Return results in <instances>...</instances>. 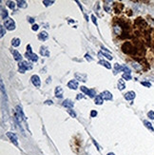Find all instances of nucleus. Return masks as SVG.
<instances>
[{"instance_id":"obj_1","label":"nucleus","mask_w":154,"mask_h":155,"mask_svg":"<svg viewBox=\"0 0 154 155\" xmlns=\"http://www.w3.org/2000/svg\"><path fill=\"white\" fill-rule=\"evenodd\" d=\"M32 65L31 63H28L26 61H21L19 63V72L21 73H25L27 70H32Z\"/></svg>"},{"instance_id":"obj_2","label":"nucleus","mask_w":154,"mask_h":155,"mask_svg":"<svg viewBox=\"0 0 154 155\" xmlns=\"http://www.w3.org/2000/svg\"><path fill=\"white\" fill-rule=\"evenodd\" d=\"M5 27L9 31H13L15 29V22L11 18H8L5 21Z\"/></svg>"},{"instance_id":"obj_3","label":"nucleus","mask_w":154,"mask_h":155,"mask_svg":"<svg viewBox=\"0 0 154 155\" xmlns=\"http://www.w3.org/2000/svg\"><path fill=\"white\" fill-rule=\"evenodd\" d=\"M80 89H81V91H83L84 93L88 94L90 98H93V97L95 96V91H93V90H89L88 88H86V87H84V86H82Z\"/></svg>"},{"instance_id":"obj_4","label":"nucleus","mask_w":154,"mask_h":155,"mask_svg":"<svg viewBox=\"0 0 154 155\" xmlns=\"http://www.w3.org/2000/svg\"><path fill=\"white\" fill-rule=\"evenodd\" d=\"M25 55H26L27 58L30 59L32 62H36V61H38V56L35 53H32V52H27Z\"/></svg>"},{"instance_id":"obj_5","label":"nucleus","mask_w":154,"mask_h":155,"mask_svg":"<svg viewBox=\"0 0 154 155\" xmlns=\"http://www.w3.org/2000/svg\"><path fill=\"white\" fill-rule=\"evenodd\" d=\"M31 80H32V83L33 84V86H35L37 88L40 87V85H41V80H40V78H39L38 75H32Z\"/></svg>"},{"instance_id":"obj_6","label":"nucleus","mask_w":154,"mask_h":155,"mask_svg":"<svg viewBox=\"0 0 154 155\" xmlns=\"http://www.w3.org/2000/svg\"><path fill=\"white\" fill-rule=\"evenodd\" d=\"M15 109H16V114H17V116L19 117V119L26 120V117H25V115H24V113H23V110H22V107H20V106H16Z\"/></svg>"},{"instance_id":"obj_7","label":"nucleus","mask_w":154,"mask_h":155,"mask_svg":"<svg viewBox=\"0 0 154 155\" xmlns=\"http://www.w3.org/2000/svg\"><path fill=\"white\" fill-rule=\"evenodd\" d=\"M131 49H132V48H131V45H130V43H129V42L124 43V45L122 46L123 52H126V53H129Z\"/></svg>"},{"instance_id":"obj_8","label":"nucleus","mask_w":154,"mask_h":155,"mask_svg":"<svg viewBox=\"0 0 154 155\" xmlns=\"http://www.w3.org/2000/svg\"><path fill=\"white\" fill-rule=\"evenodd\" d=\"M7 136L10 138L11 142L13 143V144L15 145V146H18V142H17V137H16V135L14 133H11V132H7Z\"/></svg>"},{"instance_id":"obj_9","label":"nucleus","mask_w":154,"mask_h":155,"mask_svg":"<svg viewBox=\"0 0 154 155\" xmlns=\"http://www.w3.org/2000/svg\"><path fill=\"white\" fill-rule=\"evenodd\" d=\"M135 96H136V94H135V92L134 91H128L126 94H125V99L126 100H128V101H131V100H133L134 98H135Z\"/></svg>"},{"instance_id":"obj_10","label":"nucleus","mask_w":154,"mask_h":155,"mask_svg":"<svg viewBox=\"0 0 154 155\" xmlns=\"http://www.w3.org/2000/svg\"><path fill=\"white\" fill-rule=\"evenodd\" d=\"M101 96L103 97V99H105V100H111L112 99V94L107 91H103L101 93Z\"/></svg>"},{"instance_id":"obj_11","label":"nucleus","mask_w":154,"mask_h":155,"mask_svg":"<svg viewBox=\"0 0 154 155\" xmlns=\"http://www.w3.org/2000/svg\"><path fill=\"white\" fill-rule=\"evenodd\" d=\"M75 78H76L77 80L82 81V82H86V81H87V74L76 72V73H75Z\"/></svg>"},{"instance_id":"obj_12","label":"nucleus","mask_w":154,"mask_h":155,"mask_svg":"<svg viewBox=\"0 0 154 155\" xmlns=\"http://www.w3.org/2000/svg\"><path fill=\"white\" fill-rule=\"evenodd\" d=\"M68 88L71 89V90H76V89H78V83H77V81L70 80L69 83H68Z\"/></svg>"},{"instance_id":"obj_13","label":"nucleus","mask_w":154,"mask_h":155,"mask_svg":"<svg viewBox=\"0 0 154 155\" xmlns=\"http://www.w3.org/2000/svg\"><path fill=\"white\" fill-rule=\"evenodd\" d=\"M63 89L61 87H56L55 89V96L57 98H62L63 97Z\"/></svg>"},{"instance_id":"obj_14","label":"nucleus","mask_w":154,"mask_h":155,"mask_svg":"<svg viewBox=\"0 0 154 155\" xmlns=\"http://www.w3.org/2000/svg\"><path fill=\"white\" fill-rule=\"evenodd\" d=\"M102 53L104 54V56L105 57H106V58L108 59V60H112V55L110 53H109V52L106 50V48H104V47H102Z\"/></svg>"},{"instance_id":"obj_15","label":"nucleus","mask_w":154,"mask_h":155,"mask_svg":"<svg viewBox=\"0 0 154 155\" xmlns=\"http://www.w3.org/2000/svg\"><path fill=\"white\" fill-rule=\"evenodd\" d=\"M38 38H39V40H41V41H46L49 38V34L46 32H41L38 34Z\"/></svg>"},{"instance_id":"obj_16","label":"nucleus","mask_w":154,"mask_h":155,"mask_svg":"<svg viewBox=\"0 0 154 155\" xmlns=\"http://www.w3.org/2000/svg\"><path fill=\"white\" fill-rule=\"evenodd\" d=\"M73 102L71 101V100H69V99H66L64 102H63V106L66 107H68V108H71V107H73Z\"/></svg>"},{"instance_id":"obj_17","label":"nucleus","mask_w":154,"mask_h":155,"mask_svg":"<svg viewBox=\"0 0 154 155\" xmlns=\"http://www.w3.org/2000/svg\"><path fill=\"white\" fill-rule=\"evenodd\" d=\"M40 53H41V55L46 56V57L50 56V52H49V50L46 47H41V49H40Z\"/></svg>"},{"instance_id":"obj_18","label":"nucleus","mask_w":154,"mask_h":155,"mask_svg":"<svg viewBox=\"0 0 154 155\" xmlns=\"http://www.w3.org/2000/svg\"><path fill=\"white\" fill-rule=\"evenodd\" d=\"M125 88H126V84H125L124 79H123V78L119 79V80H118V89H119L120 91H123V90H125Z\"/></svg>"},{"instance_id":"obj_19","label":"nucleus","mask_w":154,"mask_h":155,"mask_svg":"<svg viewBox=\"0 0 154 155\" xmlns=\"http://www.w3.org/2000/svg\"><path fill=\"white\" fill-rule=\"evenodd\" d=\"M12 54H13V57H14V59H15L16 61H21L22 56L21 54H20V52H18L17 51H12Z\"/></svg>"},{"instance_id":"obj_20","label":"nucleus","mask_w":154,"mask_h":155,"mask_svg":"<svg viewBox=\"0 0 154 155\" xmlns=\"http://www.w3.org/2000/svg\"><path fill=\"white\" fill-rule=\"evenodd\" d=\"M98 63H99L100 65H102V66H104V67H106V69H108V70H110V69H111V65L109 64L108 62L105 61V60H100Z\"/></svg>"},{"instance_id":"obj_21","label":"nucleus","mask_w":154,"mask_h":155,"mask_svg":"<svg viewBox=\"0 0 154 155\" xmlns=\"http://www.w3.org/2000/svg\"><path fill=\"white\" fill-rule=\"evenodd\" d=\"M17 5L19 8H21V9H26L27 7H28V4H27L26 1H23V0H19V1H17Z\"/></svg>"},{"instance_id":"obj_22","label":"nucleus","mask_w":154,"mask_h":155,"mask_svg":"<svg viewBox=\"0 0 154 155\" xmlns=\"http://www.w3.org/2000/svg\"><path fill=\"white\" fill-rule=\"evenodd\" d=\"M8 11H7V10H4L3 8L1 9V19H3V20H7L8 19Z\"/></svg>"},{"instance_id":"obj_23","label":"nucleus","mask_w":154,"mask_h":155,"mask_svg":"<svg viewBox=\"0 0 154 155\" xmlns=\"http://www.w3.org/2000/svg\"><path fill=\"white\" fill-rule=\"evenodd\" d=\"M20 43H21V40L19 38H12V40H11V44H12L13 47L20 46Z\"/></svg>"},{"instance_id":"obj_24","label":"nucleus","mask_w":154,"mask_h":155,"mask_svg":"<svg viewBox=\"0 0 154 155\" xmlns=\"http://www.w3.org/2000/svg\"><path fill=\"white\" fill-rule=\"evenodd\" d=\"M113 30H114V32L116 33L117 35H120L122 33V28H121L120 25H115L114 28H113Z\"/></svg>"},{"instance_id":"obj_25","label":"nucleus","mask_w":154,"mask_h":155,"mask_svg":"<svg viewBox=\"0 0 154 155\" xmlns=\"http://www.w3.org/2000/svg\"><path fill=\"white\" fill-rule=\"evenodd\" d=\"M94 102H95L96 105H102L103 102H104L103 97H102L101 95H97V96L95 97V99H94Z\"/></svg>"},{"instance_id":"obj_26","label":"nucleus","mask_w":154,"mask_h":155,"mask_svg":"<svg viewBox=\"0 0 154 155\" xmlns=\"http://www.w3.org/2000/svg\"><path fill=\"white\" fill-rule=\"evenodd\" d=\"M132 67L135 69L136 70H140L141 69H142V66L140 64H138V63H136V62H132Z\"/></svg>"},{"instance_id":"obj_27","label":"nucleus","mask_w":154,"mask_h":155,"mask_svg":"<svg viewBox=\"0 0 154 155\" xmlns=\"http://www.w3.org/2000/svg\"><path fill=\"white\" fill-rule=\"evenodd\" d=\"M114 68H115V72L114 73H117V71H122L123 70V66L119 64H115L114 65Z\"/></svg>"},{"instance_id":"obj_28","label":"nucleus","mask_w":154,"mask_h":155,"mask_svg":"<svg viewBox=\"0 0 154 155\" xmlns=\"http://www.w3.org/2000/svg\"><path fill=\"white\" fill-rule=\"evenodd\" d=\"M144 124H145V125H146V127L149 128V129H150L151 131H153V130H154V128H153V127H152V125L149 123V122H148V121H144Z\"/></svg>"},{"instance_id":"obj_29","label":"nucleus","mask_w":154,"mask_h":155,"mask_svg":"<svg viewBox=\"0 0 154 155\" xmlns=\"http://www.w3.org/2000/svg\"><path fill=\"white\" fill-rule=\"evenodd\" d=\"M53 3H54V1L51 0V1H47V0H43V4L46 6V7H49V6L52 5Z\"/></svg>"},{"instance_id":"obj_30","label":"nucleus","mask_w":154,"mask_h":155,"mask_svg":"<svg viewBox=\"0 0 154 155\" xmlns=\"http://www.w3.org/2000/svg\"><path fill=\"white\" fill-rule=\"evenodd\" d=\"M67 111H68V113H69V115H70V116H71L72 118L76 117V113H75L74 111L71 109V108H68V110H67Z\"/></svg>"},{"instance_id":"obj_31","label":"nucleus","mask_w":154,"mask_h":155,"mask_svg":"<svg viewBox=\"0 0 154 155\" xmlns=\"http://www.w3.org/2000/svg\"><path fill=\"white\" fill-rule=\"evenodd\" d=\"M123 79H126V80H131V75L130 73H124L123 74Z\"/></svg>"},{"instance_id":"obj_32","label":"nucleus","mask_w":154,"mask_h":155,"mask_svg":"<svg viewBox=\"0 0 154 155\" xmlns=\"http://www.w3.org/2000/svg\"><path fill=\"white\" fill-rule=\"evenodd\" d=\"M7 3H8V4H7V5L9 6V7H10V8H11V10H12V9H14V7H15V3H14V2H13V1H8V2H7Z\"/></svg>"},{"instance_id":"obj_33","label":"nucleus","mask_w":154,"mask_h":155,"mask_svg":"<svg viewBox=\"0 0 154 155\" xmlns=\"http://www.w3.org/2000/svg\"><path fill=\"white\" fill-rule=\"evenodd\" d=\"M148 116L149 118H150L151 120H154V110H150L148 112Z\"/></svg>"},{"instance_id":"obj_34","label":"nucleus","mask_w":154,"mask_h":155,"mask_svg":"<svg viewBox=\"0 0 154 155\" xmlns=\"http://www.w3.org/2000/svg\"><path fill=\"white\" fill-rule=\"evenodd\" d=\"M0 31H1V37H3L4 35L6 34V31H5V29H4V26H0Z\"/></svg>"},{"instance_id":"obj_35","label":"nucleus","mask_w":154,"mask_h":155,"mask_svg":"<svg viewBox=\"0 0 154 155\" xmlns=\"http://www.w3.org/2000/svg\"><path fill=\"white\" fill-rule=\"evenodd\" d=\"M141 84H142L143 86H146V87H148V88H150V87H151V84H150L149 82H142Z\"/></svg>"},{"instance_id":"obj_36","label":"nucleus","mask_w":154,"mask_h":155,"mask_svg":"<svg viewBox=\"0 0 154 155\" xmlns=\"http://www.w3.org/2000/svg\"><path fill=\"white\" fill-rule=\"evenodd\" d=\"M90 116H91V117H96V116H97V111H96V110H91Z\"/></svg>"},{"instance_id":"obj_37","label":"nucleus","mask_w":154,"mask_h":155,"mask_svg":"<svg viewBox=\"0 0 154 155\" xmlns=\"http://www.w3.org/2000/svg\"><path fill=\"white\" fill-rule=\"evenodd\" d=\"M32 31H34V32H36V31H38V29H39V26H38V25H36V24H35V25H32Z\"/></svg>"},{"instance_id":"obj_38","label":"nucleus","mask_w":154,"mask_h":155,"mask_svg":"<svg viewBox=\"0 0 154 155\" xmlns=\"http://www.w3.org/2000/svg\"><path fill=\"white\" fill-rule=\"evenodd\" d=\"M91 19H92V21H93V23H94V24H95L96 26H97V20H96L95 15H91Z\"/></svg>"},{"instance_id":"obj_39","label":"nucleus","mask_w":154,"mask_h":155,"mask_svg":"<svg viewBox=\"0 0 154 155\" xmlns=\"http://www.w3.org/2000/svg\"><path fill=\"white\" fill-rule=\"evenodd\" d=\"M77 100H80V99H83L84 98V94H82V93H80V94H77Z\"/></svg>"},{"instance_id":"obj_40","label":"nucleus","mask_w":154,"mask_h":155,"mask_svg":"<svg viewBox=\"0 0 154 155\" xmlns=\"http://www.w3.org/2000/svg\"><path fill=\"white\" fill-rule=\"evenodd\" d=\"M85 57H86V59H87L88 61H92V58L90 57V54H86V55H85Z\"/></svg>"},{"instance_id":"obj_41","label":"nucleus","mask_w":154,"mask_h":155,"mask_svg":"<svg viewBox=\"0 0 154 155\" xmlns=\"http://www.w3.org/2000/svg\"><path fill=\"white\" fill-rule=\"evenodd\" d=\"M52 103L53 102L51 101V100H47V101L45 102V104H46V105H52Z\"/></svg>"},{"instance_id":"obj_42","label":"nucleus","mask_w":154,"mask_h":155,"mask_svg":"<svg viewBox=\"0 0 154 155\" xmlns=\"http://www.w3.org/2000/svg\"><path fill=\"white\" fill-rule=\"evenodd\" d=\"M28 20H29V22H31V23H33V22H34V19H33L32 17H29Z\"/></svg>"},{"instance_id":"obj_43","label":"nucleus","mask_w":154,"mask_h":155,"mask_svg":"<svg viewBox=\"0 0 154 155\" xmlns=\"http://www.w3.org/2000/svg\"><path fill=\"white\" fill-rule=\"evenodd\" d=\"M107 155H115L113 152H109V153H107Z\"/></svg>"}]
</instances>
